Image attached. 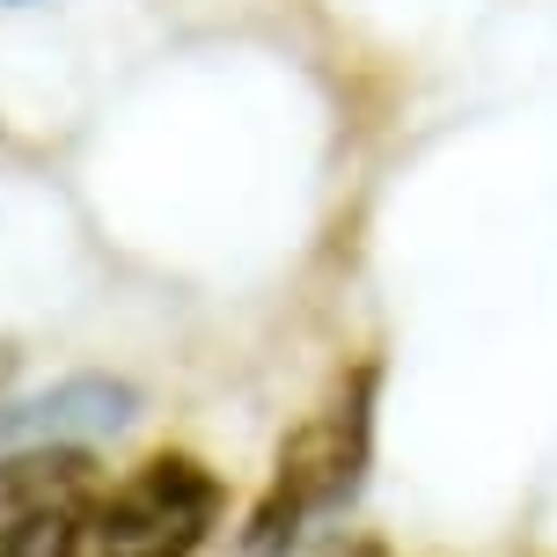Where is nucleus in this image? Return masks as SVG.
Returning a JSON list of instances; mask_svg holds the SVG:
<instances>
[{
  "instance_id": "1",
  "label": "nucleus",
  "mask_w": 557,
  "mask_h": 557,
  "mask_svg": "<svg viewBox=\"0 0 557 557\" xmlns=\"http://www.w3.org/2000/svg\"><path fill=\"white\" fill-rule=\"evenodd\" d=\"M374 404H382V367L360 360L352 374H337L331 396L278 441L272 476L250 506V557H286V543H301L315 521H331L337 506L367 484L374 462Z\"/></svg>"
},
{
  "instance_id": "2",
  "label": "nucleus",
  "mask_w": 557,
  "mask_h": 557,
  "mask_svg": "<svg viewBox=\"0 0 557 557\" xmlns=\"http://www.w3.org/2000/svg\"><path fill=\"white\" fill-rule=\"evenodd\" d=\"M221 476L198 455H147L88 499L66 557H198L221 529Z\"/></svg>"
},
{
  "instance_id": "3",
  "label": "nucleus",
  "mask_w": 557,
  "mask_h": 557,
  "mask_svg": "<svg viewBox=\"0 0 557 557\" xmlns=\"http://www.w3.org/2000/svg\"><path fill=\"white\" fill-rule=\"evenodd\" d=\"M139 418V389L133 382H111V374H74L59 389L23 396L15 411L0 418V433L15 447H88L103 433H125Z\"/></svg>"
},
{
  "instance_id": "4",
  "label": "nucleus",
  "mask_w": 557,
  "mask_h": 557,
  "mask_svg": "<svg viewBox=\"0 0 557 557\" xmlns=\"http://www.w3.org/2000/svg\"><path fill=\"white\" fill-rule=\"evenodd\" d=\"M0 8H15V0H0Z\"/></svg>"
}]
</instances>
